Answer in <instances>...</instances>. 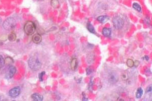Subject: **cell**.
Listing matches in <instances>:
<instances>
[{"label": "cell", "instance_id": "cell-19", "mask_svg": "<svg viewBox=\"0 0 152 101\" xmlns=\"http://www.w3.org/2000/svg\"><path fill=\"white\" fill-rule=\"evenodd\" d=\"M5 62L4 58L2 55H0V69H1L5 65Z\"/></svg>", "mask_w": 152, "mask_h": 101}, {"label": "cell", "instance_id": "cell-4", "mask_svg": "<svg viewBox=\"0 0 152 101\" xmlns=\"http://www.w3.org/2000/svg\"><path fill=\"white\" fill-rule=\"evenodd\" d=\"M106 79L111 84L116 83L118 80V76L115 72L110 71L106 75Z\"/></svg>", "mask_w": 152, "mask_h": 101}, {"label": "cell", "instance_id": "cell-17", "mask_svg": "<svg viewBox=\"0 0 152 101\" xmlns=\"http://www.w3.org/2000/svg\"><path fill=\"white\" fill-rule=\"evenodd\" d=\"M132 7L133 8L138 12H140L141 11V6L137 3H134L132 5Z\"/></svg>", "mask_w": 152, "mask_h": 101}, {"label": "cell", "instance_id": "cell-18", "mask_svg": "<svg viewBox=\"0 0 152 101\" xmlns=\"http://www.w3.org/2000/svg\"><path fill=\"white\" fill-rule=\"evenodd\" d=\"M134 61L131 59H128L126 62V64L129 67H132L134 66Z\"/></svg>", "mask_w": 152, "mask_h": 101}, {"label": "cell", "instance_id": "cell-14", "mask_svg": "<svg viewBox=\"0 0 152 101\" xmlns=\"http://www.w3.org/2000/svg\"><path fill=\"white\" fill-rule=\"evenodd\" d=\"M87 28L88 30L91 33H92V34L95 33V29H94V27L93 26V25L91 24L90 23H88L87 25Z\"/></svg>", "mask_w": 152, "mask_h": 101}, {"label": "cell", "instance_id": "cell-6", "mask_svg": "<svg viewBox=\"0 0 152 101\" xmlns=\"http://www.w3.org/2000/svg\"><path fill=\"white\" fill-rule=\"evenodd\" d=\"M16 72V69L14 66H10L6 73L5 77L7 79H12Z\"/></svg>", "mask_w": 152, "mask_h": 101}, {"label": "cell", "instance_id": "cell-8", "mask_svg": "<svg viewBox=\"0 0 152 101\" xmlns=\"http://www.w3.org/2000/svg\"><path fill=\"white\" fill-rule=\"evenodd\" d=\"M33 42L35 44H39L42 41V36L40 34H35L32 38Z\"/></svg>", "mask_w": 152, "mask_h": 101}, {"label": "cell", "instance_id": "cell-1", "mask_svg": "<svg viewBox=\"0 0 152 101\" xmlns=\"http://www.w3.org/2000/svg\"><path fill=\"white\" fill-rule=\"evenodd\" d=\"M28 64L30 69L34 71H38L41 68L42 64L39 60L35 57H31L28 61Z\"/></svg>", "mask_w": 152, "mask_h": 101}, {"label": "cell", "instance_id": "cell-7", "mask_svg": "<svg viewBox=\"0 0 152 101\" xmlns=\"http://www.w3.org/2000/svg\"><path fill=\"white\" fill-rule=\"evenodd\" d=\"M21 92V89L19 87L12 88L9 91V95L11 98H16L18 97Z\"/></svg>", "mask_w": 152, "mask_h": 101}, {"label": "cell", "instance_id": "cell-3", "mask_svg": "<svg viewBox=\"0 0 152 101\" xmlns=\"http://www.w3.org/2000/svg\"><path fill=\"white\" fill-rule=\"evenodd\" d=\"M16 25V22L14 18L10 17L7 18L3 23L4 28L7 30H10L14 28Z\"/></svg>", "mask_w": 152, "mask_h": 101}, {"label": "cell", "instance_id": "cell-21", "mask_svg": "<svg viewBox=\"0 0 152 101\" xmlns=\"http://www.w3.org/2000/svg\"><path fill=\"white\" fill-rule=\"evenodd\" d=\"M45 74V72L43 71L42 72H41V73L39 74V79L41 81H42L43 80V76Z\"/></svg>", "mask_w": 152, "mask_h": 101}, {"label": "cell", "instance_id": "cell-13", "mask_svg": "<svg viewBox=\"0 0 152 101\" xmlns=\"http://www.w3.org/2000/svg\"><path fill=\"white\" fill-rule=\"evenodd\" d=\"M143 90L141 88H138V89L137 90V91L136 92V94H135V96L136 98H138V99L140 98L143 95Z\"/></svg>", "mask_w": 152, "mask_h": 101}, {"label": "cell", "instance_id": "cell-25", "mask_svg": "<svg viewBox=\"0 0 152 101\" xmlns=\"http://www.w3.org/2000/svg\"><path fill=\"white\" fill-rule=\"evenodd\" d=\"M39 1H41V0H39Z\"/></svg>", "mask_w": 152, "mask_h": 101}, {"label": "cell", "instance_id": "cell-12", "mask_svg": "<svg viewBox=\"0 0 152 101\" xmlns=\"http://www.w3.org/2000/svg\"><path fill=\"white\" fill-rule=\"evenodd\" d=\"M97 19L100 22L104 23L110 19V18L107 16H100L97 18Z\"/></svg>", "mask_w": 152, "mask_h": 101}, {"label": "cell", "instance_id": "cell-22", "mask_svg": "<svg viewBox=\"0 0 152 101\" xmlns=\"http://www.w3.org/2000/svg\"><path fill=\"white\" fill-rule=\"evenodd\" d=\"M147 91L148 92H150L152 91V86H151H151H149V87H148L147 88Z\"/></svg>", "mask_w": 152, "mask_h": 101}, {"label": "cell", "instance_id": "cell-23", "mask_svg": "<svg viewBox=\"0 0 152 101\" xmlns=\"http://www.w3.org/2000/svg\"><path fill=\"white\" fill-rule=\"evenodd\" d=\"M1 21H2V19H1V17H0V23H1Z\"/></svg>", "mask_w": 152, "mask_h": 101}, {"label": "cell", "instance_id": "cell-2", "mask_svg": "<svg viewBox=\"0 0 152 101\" xmlns=\"http://www.w3.org/2000/svg\"><path fill=\"white\" fill-rule=\"evenodd\" d=\"M36 30V25L32 21H27L24 26V31L25 33L28 35H32Z\"/></svg>", "mask_w": 152, "mask_h": 101}, {"label": "cell", "instance_id": "cell-5", "mask_svg": "<svg viewBox=\"0 0 152 101\" xmlns=\"http://www.w3.org/2000/svg\"><path fill=\"white\" fill-rule=\"evenodd\" d=\"M113 22L114 27L117 29H120L122 28L124 24V22L123 19L118 16H115L113 18Z\"/></svg>", "mask_w": 152, "mask_h": 101}, {"label": "cell", "instance_id": "cell-20", "mask_svg": "<svg viewBox=\"0 0 152 101\" xmlns=\"http://www.w3.org/2000/svg\"><path fill=\"white\" fill-rule=\"evenodd\" d=\"M13 59H12L11 58L9 57H7V58H6V59L5 60V62H6V63H7V64H8H8H11V63H13Z\"/></svg>", "mask_w": 152, "mask_h": 101}, {"label": "cell", "instance_id": "cell-11", "mask_svg": "<svg viewBox=\"0 0 152 101\" xmlns=\"http://www.w3.org/2000/svg\"><path fill=\"white\" fill-rule=\"evenodd\" d=\"M32 98L34 101H42L43 100V97L37 93H35L31 96Z\"/></svg>", "mask_w": 152, "mask_h": 101}, {"label": "cell", "instance_id": "cell-10", "mask_svg": "<svg viewBox=\"0 0 152 101\" xmlns=\"http://www.w3.org/2000/svg\"><path fill=\"white\" fill-rule=\"evenodd\" d=\"M78 66V60L76 58L72 59L71 62V67L73 70H75Z\"/></svg>", "mask_w": 152, "mask_h": 101}, {"label": "cell", "instance_id": "cell-15", "mask_svg": "<svg viewBox=\"0 0 152 101\" xmlns=\"http://www.w3.org/2000/svg\"><path fill=\"white\" fill-rule=\"evenodd\" d=\"M51 4L54 8H58L59 6V3L58 0H51Z\"/></svg>", "mask_w": 152, "mask_h": 101}, {"label": "cell", "instance_id": "cell-24", "mask_svg": "<svg viewBox=\"0 0 152 101\" xmlns=\"http://www.w3.org/2000/svg\"><path fill=\"white\" fill-rule=\"evenodd\" d=\"M0 100H1V98H0Z\"/></svg>", "mask_w": 152, "mask_h": 101}, {"label": "cell", "instance_id": "cell-9", "mask_svg": "<svg viewBox=\"0 0 152 101\" xmlns=\"http://www.w3.org/2000/svg\"><path fill=\"white\" fill-rule=\"evenodd\" d=\"M112 33V30L110 28L104 27L103 28L102 30V34L106 37H109L111 35Z\"/></svg>", "mask_w": 152, "mask_h": 101}, {"label": "cell", "instance_id": "cell-16", "mask_svg": "<svg viewBox=\"0 0 152 101\" xmlns=\"http://www.w3.org/2000/svg\"><path fill=\"white\" fill-rule=\"evenodd\" d=\"M16 39V35L15 34L12 33L8 35V40L10 42H14Z\"/></svg>", "mask_w": 152, "mask_h": 101}]
</instances>
